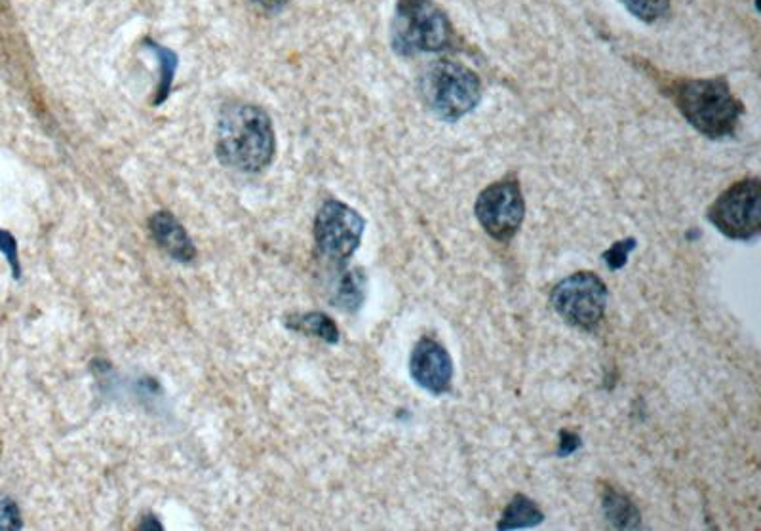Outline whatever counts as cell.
<instances>
[{
	"label": "cell",
	"instance_id": "6da1fadb",
	"mask_svg": "<svg viewBox=\"0 0 761 531\" xmlns=\"http://www.w3.org/2000/svg\"><path fill=\"white\" fill-rule=\"evenodd\" d=\"M276 151L273 122L252 103L227 105L215 132V153L221 164L238 172H261L273 162Z\"/></svg>",
	"mask_w": 761,
	"mask_h": 531
},
{
	"label": "cell",
	"instance_id": "7a4b0ae2",
	"mask_svg": "<svg viewBox=\"0 0 761 531\" xmlns=\"http://www.w3.org/2000/svg\"><path fill=\"white\" fill-rule=\"evenodd\" d=\"M676 105L683 118L703 136L725 139L735 136L744 107L727 80L689 79L676 88Z\"/></svg>",
	"mask_w": 761,
	"mask_h": 531
},
{
	"label": "cell",
	"instance_id": "3957f363",
	"mask_svg": "<svg viewBox=\"0 0 761 531\" xmlns=\"http://www.w3.org/2000/svg\"><path fill=\"white\" fill-rule=\"evenodd\" d=\"M419 94L434 117L457 122L478 107L482 82L467 65L436 59L421 71Z\"/></svg>",
	"mask_w": 761,
	"mask_h": 531
},
{
	"label": "cell",
	"instance_id": "277c9868",
	"mask_svg": "<svg viewBox=\"0 0 761 531\" xmlns=\"http://www.w3.org/2000/svg\"><path fill=\"white\" fill-rule=\"evenodd\" d=\"M453 44V27L446 12L432 0H398L392 21V48L413 58L442 52Z\"/></svg>",
	"mask_w": 761,
	"mask_h": 531
},
{
	"label": "cell",
	"instance_id": "5b68a950",
	"mask_svg": "<svg viewBox=\"0 0 761 531\" xmlns=\"http://www.w3.org/2000/svg\"><path fill=\"white\" fill-rule=\"evenodd\" d=\"M609 290L592 271H579L560 280L550 292L554 313L577 330L592 332L604 320Z\"/></svg>",
	"mask_w": 761,
	"mask_h": 531
},
{
	"label": "cell",
	"instance_id": "8992f818",
	"mask_svg": "<svg viewBox=\"0 0 761 531\" xmlns=\"http://www.w3.org/2000/svg\"><path fill=\"white\" fill-rule=\"evenodd\" d=\"M761 181L746 177L723 191L708 208V221L731 240L750 242L761 233Z\"/></svg>",
	"mask_w": 761,
	"mask_h": 531
},
{
	"label": "cell",
	"instance_id": "52a82bcc",
	"mask_svg": "<svg viewBox=\"0 0 761 531\" xmlns=\"http://www.w3.org/2000/svg\"><path fill=\"white\" fill-rule=\"evenodd\" d=\"M474 214L493 240L510 242L518 235L526 217V200L518 179L505 177L488 185L478 195Z\"/></svg>",
	"mask_w": 761,
	"mask_h": 531
},
{
	"label": "cell",
	"instance_id": "ba28073f",
	"mask_svg": "<svg viewBox=\"0 0 761 531\" xmlns=\"http://www.w3.org/2000/svg\"><path fill=\"white\" fill-rule=\"evenodd\" d=\"M366 221L341 200H326L314 219V240L322 256L345 261L358 250Z\"/></svg>",
	"mask_w": 761,
	"mask_h": 531
},
{
	"label": "cell",
	"instance_id": "9c48e42d",
	"mask_svg": "<svg viewBox=\"0 0 761 531\" xmlns=\"http://www.w3.org/2000/svg\"><path fill=\"white\" fill-rule=\"evenodd\" d=\"M453 374L451 354L440 341L425 335L415 343L410 356V375L417 387L434 396H444L451 391Z\"/></svg>",
	"mask_w": 761,
	"mask_h": 531
},
{
	"label": "cell",
	"instance_id": "30bf717a",
	"mask_svg": "<svg viewBox=\"0 0 761 531\" xmlns=\"http://www.w3.org/2000/svg\"><path fill=\"white\" fill-rule=\"evenodd\" d=\"M151 235L158 246L177 261L189 263L196 256L195 244L185 227L170 212H157L149 221Z\"/></svg>",
	"mask_w": 761,
	"mask_h": 531
},
{
	"label": "cell",
	"instance_id": "8fae6325",
	"mask_svg": "<svg viewBox=\"0 0 761 531\" xmlns=\"http://www.w3.org/2000/svg\"><path fill=\"white\" fill-rule=\"evenodd\" d=\"M602 507H604L607 522L617 530H636L640 528L642 514L638 507L626 497L625 493L617 492L613 488H605L602 493Z\"/></svg>",
	"mask_w": 761,
	"mask_h": 531
},
{
	"label": "cell",
	"instance_id": "7c38bea8",
	"mask_svg": "<svg viewBox=\"0 0 761 531\" xmlns=\"http://www.w3.org/2000/svg\"><path fill=\"white\" fill-rule=\"evenodd\" d=\"M545 512L539 509L535 501H531L526 495L518 493L512 497L508 503L507 509L503 511V516L497 524V530H524V528H535L543 524Z\"/></svg>",
	"mask_w": 761,
	"mask_h": 531
},
{
	"label": "cell",
	"instance_id": "4fadbf2b",
	"mask_svg": "<svg viewBox=\"0 0 761 531\" xmlns=\"http://www.w3.org/2000/svg\"><path fill=\"white\" fill-rule=\"evenodd\" d=\"M288 328L314 335L326 343L339 341V328L335 326L332 318L324 313H307V315H293L288 318Z\"/></svg>",
	"mask_w": 761,
	"mask_h": 531
},
{
	"label": "cell",
	"instance_id": "5bb4252c",
	"mask_svg": "<svg viewBox=\"0 0 761 531\" xmlns=\"http://www.w3.org/2000/svg\"><path fill=\"white\" fill-rule=\"evenodd\" d=\"M364 275L360 271H351V273H345L341 282H339V288L335 292V305H339V309H345V311H358L360 305L364 303Z\"/></svg>",
	"mask_w": 761,
	"mask_h": 531
},
{
	"label": "cell",
	"instance_id": "9a60e30c",
	"mask_svg": "<svg viewBox=\"0 0 761 531\" xmlns=\"http://www.w3.org/2000/svg\"><path fill=\"white\" fill-rule=\"evenodd\" d=\"M147 46H151V50L157 54L158 63H160V84H158L157 99H155V105H160L170 96L172 82L176 75L177 56L172 50L158 46L153 40H147Z\"/></svg>",
	"mask_w": 761,
	"mask_h": 531
},
{
	"label": "cell",
	"instance_id": "2e32d148",
	"mask_svg": "<svg viewBox=\"0 0 761 531\" xmlns=\"http://www.w3.org/2000/svg\"><path fill=\"white\" fill-rule=\"evenodd\" d=\"M628 12L645 23L661 20L670 8V0H623Z\"/></svg>",
	"mask_w": 761,
	"mask_h": 531
},
{
	"label": "cell",
	"instance_id": "e0dca14e",
	"mask_svg": "<svg viewBox=\"0 0 761 531\" xmlns=\"http://www.w3.org/2000/svg\"><path fill=\"white\" fill-rule=\"evenodd\" d=\"M636 244H638V240L630 236V238L617 240L609 250H605L604 254H602V259H604L607 269H609V271H619V269H623L626 265V261H628L630 252H634Z\"/></svg>",
	"mask_w": 761,
	"mask_h": 531
},
{
	"label": "cell",
	"instance_id": "ac0fdd59",
	"mask_svg": "<svg viewBox=\"0 0 761 531\" xmlns=\"http://www.w3.org/2000/svg\"><path fill=\"white\" fill-rule=\"evenodd\" d=\"M21 514L10 497L0 499V530H20Z\"/></svg>",
	"mask_w": 761,
	"mask_h": 531
},
{
	"label": "cell",
	"instance_id": "d6986e66",
	"mask_svg": "<svg viewBox=\"0 0 761 531\" xmlns=\"http://www.w3.org/2000/svg\"><path fill=\"white\" fill-rule=\"evenodd\" d=\"M0 252L6 256L8 263L12 265V273L14 278H20L21 267L20 261H18V244H16V238L6 233V231H0Z\"/></svg>",
	"mask_w": 761,
	"mask_h": 531
},
{
	"label": "cell",
	"instance_id": "ffe728a7",
	"mask_svg": "<svg viewBox=\"0 0 761 531\" xmlns=\"http://www.w3.org/2000/svg\"><path fill=\"white\" fill-rule=\"evenodd\" d=\"M581 446V436L571 431H562L560 433V446H558V455L560 457H569L571 453L577 452Z\"/></svg>",
	"mask_w": 761,
	"mask_h": 531
},
{
	"label": "cell",
	"instance_id": "44dd1931",
	"mask_svg": "<svg viewBox=\"0 0 761 531\" xmlns=\"http://www.w3.org/2000/svg\"><path fill=\"white\" fill-rule=\"evenodd\" d=\"M248 2L254 6L255 10L269 14V16L280 12L288 4V0H248Z\"/></svg>",
	"mask_w": 761,
	"mask_h": 531
}]
</instances>
